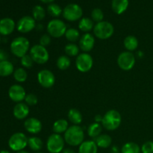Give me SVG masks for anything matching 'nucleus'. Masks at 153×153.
<instances>
[{
	"instance_id": "obj_1",
	"label": "nucleus",
	"mask_w": 153,
	"mask_h": 153,
	"mask_svg": "<svg viewBox=\"0 0 153 153\" xmlns=\"http://www.w3.org/2000/svg\"><path fill=\"white\" fill-rule=\"evenodd\" d=\"M64 140L72 146H80L84 142L85 133L83 128L79 125H73L67 128L64 133Z\"/></svg>"
},
{
	"instance_id": "obj_2",
	"label": "nucleus",
	"mask_w": 153,
	"mask_h": 153,
	"mask_svg": "<svg viewBox=\"0 0 153 153\" xmlns=\"http://www.w3.org/2000/svg\"><path fill=\"white\" fill-rule=\"evenodd\" d=\"M122 122V117L117 110H110L102 117V125L108 131H114L119 128Z\"/></svg>"
},
{
	"instance_id": "obj_3",
	"label": "nucleus",
	"mask_w": 153,
	"mask_h": 153,
	"mask_svg": "<svg viewBox=\"0 0 153 153\" xmlns=\"http://www.w3.org/2000/svg\"><path fill=\"white\" fill-rule=\"evenodd\" d=\"M30 43L25 37H17L10 43V51L16 57L22 58L27 55L29 50Z\"/></svg>"
},
{
	"instance_id": "obj_4",
	"label": "nucleus",
	"mask_w": 153,
	"mask_h": 153,
	"mask_svg": "<svg viewBox=\"0 0 153 153\" xmlns=\"http://www.w3.org/2000/svg\"><path fill=\"white\" fill-rule=\"evenodd\" d=\"M94 34L97 38L107 40L110 38L114 32V25L107 21H102L94 25Z\"/></svg>"
},
{
	"instance_id": "obj_5",
	"label": "nucleus",
	"mask_w": 153,
	"mask_h": 153,
	"mask_svg": "<svg viewBox=\"0 0 153 153\" xmlns=\"http://www.w3.org/2000/svg\"><path fill=\"white\" fill-rule=\"evenodd\" d=\"M67 25L64 21L59 19H53L47 24L48 34L52 37L59 38L63 37L67 31Z\"/></svg>"
},
{
	"instance_id": "obj_6",
	"label": "nucleus",
	"mask_w": 153,
	"mask_h": 153,
	"mask_svg": "<svg viewBox=\"0 0 153 153\" xmlns=\"http://www.w3.org/2000/svg\"><path fill=\"white\" fill-rule=\"evenodd\" d=\"M29 55L37 64H44L49 61V54L46 47L40 44L33 46L30 49Z\"/></svg>"
},
{
	"instance_id": "obj_7",
	"label": "nucleus",
	"mask_w": 153,
	"mask_h": 153,
	"mask_svg": "<svg viewBox=\"0 0 153 153\" xmlns=\"http://www.w3.org/2000/svg\"><path fill=\"white\" fill-rule=\"evenodd\" d=\"M63 16L64 19L70 22H75L79 20L82 18L83 15V10L79 4H69L63 9Z\"/></svg>"
},
{
	"instance_id": "obj_8",
	"label": "nucleus",
	"mask_w": 153,
	"mask_h": 153,
	"mask_svg": "<svg viewBox=\"0 0 153 153\" xmlns=\"http://www.w3.org/2000/svg\"><path fill=\"white\" fill-rule=\"evenodd\" d=\"M65 140L59 134H51L46 141V148L50 153H60L64 149Z\"/></svg>"
},
{
	"instance_id": "obj_9",
	"label": "nucleus",
	"mask_w": 153,
	"mask_h": 153,
	"mask_svg": "<svg viewBox=\"0 0 153 153\" xmlns=\"http://www.w3.org/2000/svg\"><path fill=\"white\" fill-rule=\"evenodd\" d=\"M28 138L22 132H16L12 134L8 140V146L13 151L19 152L28 146Z\"/></svg>"
},
{
	"instance_id": "obj_10",
	"label": "nucleus",
	"mask_w": 153,
	"mask_h": 153,
	"mask_svg": "<svg viewBox=\"0 0 153 153\" xmlns=\"http://www.w3.org/2000/svg\"><path fill=\"white\" fill-rule=\"evenodd\" d=\"M117 62L121 70L124 71H129L134 67L136 58L134 54L131 53V52L126 51V52H121L118 55Z\"/></svg>"
},
{
	"instance_id": "obj_11",
	"label": "nucleus",
	"mask_w": 153,
	"mask_h": 153,
	"mask_svg": "<svg viewBox=\"0 0 153 153\" xmlns=\"http://www.w3.org/2000/svg\"><path fill=\"white\" fill-rule=\"evenodd\" d=\"M94 59L90 54L82 52L79 54L76 59V66L77 70L81 73H88L92 69Z\"/></svg>"
},
{
	"instance_id": "obj_12",
	"label": "nucleus",
	"mask_w": 153,
	"mask_h": 153,
	"mask_svg": "<svg viewBox=\"0 0 153 153\" xmlns=\"http://www.w3.org/2000/svg\"><path fill=\"white\" fill-rule=\"evenodd\" d=\"M37 81L43 88H50L55 85V75L49 70H42L37 73Z\"/></svg>"
},
{
	"instance_id": "obj_13",
	"label": "nucleus",
	"mask_w": 153,
	"mask_h": 153,
	"mask_svg": "<svg viewBox=\"0 0 153 153\" xmlns=\"http://www.w3.org/2000/svg\"><path fill=\"white\" fill-rule=\"evenodd\" d=\"M36 27L35 19L30 16H22L16 24V28L18 31L22 34L28 33L34 29Z\"/></svg>"
},
{
	"instance_id": "obj_14",
	"label": "nucleus",
	"mask_w": 153,
	"mask_h": 153,
	"mask_svg": "<svg viewBox=\"0 0 153 153\" xmlns=\"http://www.w3.org/2000/svg\"><path fill=\"white\" fill-rule=\"evenodd\" d=\"M8 96L12 101L19 103L25 100L26 93L22 86L19 85H13L9 88Z\"/></svg>"
},
{
	"instance_id": "obj_15",
	"label": "nucleus",
	"mask_w": 153,
	"mask_h": 153,
	"mask_svg": "<svg viewBox=\"0 0 153 153\" xmlns=\"http://www.w3.org/2000/svg\"><path fill=\"white\" fill-rule=\"evenodd\" d=\"M95 45V37L90 33H85L80 37L79 48L84 52H89L94 49Z\"/></svg>"
},
{
	"instance_id": "obj_16",
	"label": "nucleus",
	"mask_w": 153,
	"mask_h": 153,
	"mask_svg": "<svg viewBox=\"0 0 153 153\" xmlns=\"http://www.w3.org/2000/svg\"><path fill=\"white\" fill-rule=\"evenodd\" d=\"M24 127L28 133L32 134H38L42 130V123L34 117L28 118L24 122Z\"/></svg>"
},
{
	"instance_id": "obj_17",
	"label": "nucleus",
	"mask_w": 153,
	"mask_h": 153,
	"mask_svg": "<svg viewBox=\"0 0 153 153\" xmlns=\"http://www.w3.org/2000/svg\"><path fill=\"white\" fill-rule=\"evenodd\" d=\"M16 24L15 22L9 17L3 18L0 19V34L1 35H9L15 29Z\"/></svg>"
},
{
	"instance_id": "obj_18",
	"label": "nucleus",
	"mask_w": 153,
	"mask_h": 153,
	"mask_svg": "<svg viewBox=\"0 0 153 153\" xmlns=\"http://www.w3.org/2000/svg\"><path fill=\"white\" fill-rule=\"evenodd\" d=\"M29 107L26 103L19 102L14 106L13 110V116L17 120H22L25 119L29 114Z\"/></svg>"
},
{
	"instance_id": "obj_19",
	"label": "nucleus",
	"mask_w": 153,
	"mask_h": 153,
	"mask_svg": "<svg viewBox=\"0 0 153 153\" xmlns=\"http://www.w3.org/2000/svg\"><path fill=\"white\" fill-rule=\"evenodd\" d=\"M128 4V0H112V10L117 14H122L127 10Z\"/></svg>"
},
{
	"instance_id": "obj_20",
	"label": "nucleus",
	"mask_w": 153,
	"mask_h": 153,
	"mask_svg": "<svg viewBox=\"0 0 153 153\" xmlns=\"http://www.w3.org/2000/svg\"><path fill=\"white\" fill-rule=\"evenodd\" d=\"M98 146L94 140H86L79 146V153H97Z\"/></svg>"
},
{
	"instance_id": "obj_21",
	"label": "nucleus",
	"mask_w": 153,
	"mask_h": 153,
	"mask_svg": "<svg viewBox=\"0 0 153 153\" xmlns=\"http://www.w3.org/2000/svg\"><path fill=\"white\" fill-rule=\"evenodd\" d=\"M14 72V67L13 64L9 61H4L0 62V76L6 77Z\"/></svg>"
},
{
	"instance_id": "obj_22",
	"label": "nucleus",
	"mask_w": 153,
	"mask_h": 153,
	"mask_svg": "<svg viewBox=\"0 0 153 153\" xmlns=\"http://www.w3.org/2000/svg\"><path fill=\"white\" fill-rule=\"evenodd\" d=\"M94 141L98 147L105 149V148H108L111 145L112 139L110 135L104 134L98 136L97 138H95Z\"/></svg>"
},
{
	"instance_id": "obj_23",
	"label": "nucleus",
	"mask_w": 153,
	"mask_h": 153,
	"mask_svg": "<svg viewBox=\"0 0 153 153\" xmlns=\"http://www.w3.org/2000/svg\"><path fill=\"white\" fill-rule=\"evenodd\" d=\"M123 45L128 52H131L132 51L137 49V46H138V40L134 36L128 35L124 39Z\"/></svg>"
},
{
	"instance_id": "obj_24",
	"label": "nucleus",
	"mask_w": 153,
	"mask_h": 153,
	"mask_svg": "<svg viewBox=\"0 0 153 153\" xmlns=\"http://www.w3.org/2000/svg\"><path fill=\"white\" fill-rule=\"evenodd\" d=\"M69 128L68 122L65 119H59L55 121L52 126V129L54 132L56 134H61V133H65L67 128Z\"/></svg>"
},
{
	"instance_id": "obj_25",
	"label": "nucleus",
	"mask_w": 153,
	"mask_h": 153,
	"mask_svg": "<svg viewBox=\"0 0 153 153\" xmlns=\"http://www.w3.org/2000/svg\"><path fill=\"white\" fill-rule=\"evenodd\" d=\"M94 21L88 17H83L80 19L79 22V28L82 31L88 33L91 30L94 29Z\"/></svg>"
},
{
	"instance_id": "obj_26",
	"label": "nucleus",
	"mask_w": 153,
	"mask_h": 153,
	"mask_svg": "<svg viewBox=\"0 0 153 153\" xmlns=\"http://www.w3.org/2000/svg\"><path fill=\"white\" fill-rule=\"evenodd\" d=\"M68 119L74 125H79L82 122V114L79 110L72 108L68 112Z\"/></svg>"
},
{
	"instance_id": "obj_27",
	"label": "nucleus",
	"mask_w": 153,
	"mask_h": 153,
	"mask_svg": "<svg viewBox=\"0 0 153 153\" xmlns=\"http://www.w3.org/2000/svg\"><path fill=\"white\" fill-rule=\"evenodd\" d=\"M102 128V126L98 123H93L88 126V134L92 138H97L98 136L101 134Z\"/></svg>"
},
{
	"instance_id": "obj_28",
	"label": "nucleus",
	"mask_w": 153,
	"mask_h": 153,
	"mask_svg": "<svg viewBox=\"0 0 153 153\" xmlns=\"http://www.w3.org/2000/svg\"><path fill=\"white\" fill-rule=\"evenodd\" d=\"M28 146L31 150L39 152L43 147V141L38 137H29L28 140Z\"/></svg>"
},
{
	"instance_id": "obj_29",
	"label": "nucleus",
	"mask_w": 153,
	"mask_h": 153,
	"mask_svg": "<svg viewBox=\"0 0 153 153\" xmlns=\"http://www.w3.org/2000/svg\"><path fill=\"white\" fill-rule=\"evenodd\" d=\"M141 149L137 143L134 142H128L123 146L121 153H140Z\"/></svg>"
},
{
	"instance_id": "obj_30",
	"label": "nucleus",
	"mask_w": 153,
	"mask_h": 153,
	"mask_svg": "<svg viewBox=\"0 0 153 153\" xmlns=\"http://www.w3.org/2000/svg\"><path fill=\"white\" fill-rule=\"evenodd\" d=\"M56 65L59 70H66L71 65V61L67 55H61L57 59Z\"/></svg>"
},
{
	"instance_id": "obj_31",
	"label": "nucleus",
	"mask_w": 153,
	"mask_h": 153,
	"mask_svg": "<svg viewBox=\"0 0 153 153\" xmlns=\"http://www.w3.org/2000/svg\"><path fill=\"white\" fill-rule=\"evenodd\" d=\"M46 16V10L41 5H35L32 9V17L35 21H41Z\"/></svg>"
},
{
	"instance_id": "obj_32",
	"label": "nucleus",
	"mask_w": 153,
	"mask_h": 153,
	"mask_svg": "<svg viewBox=\"0 0 153 153\" xmlns=\"http://www.w3.org/2000/svg\"><path fill=\"white\" fill-rule=\"evenodd\" d=\"M65 37L68 41H70V43H75V42L77 41L78 40L80 37V34H79V31H78L76 28H70L67 30L65 33Z\"/></svg>"
},
{
	"instance_id": "obj_33",
	"label": "nucleus",
	"mask_w": 153,
	"mask_h": 153,
	"mask_svg": "<svg viewBox=\"0 0 153 153\" xmlns=\"http://www.w3.org/2000/svg\"><path fill=\"white\" fill-rule=\"evenodd\" d=\"M47 12L52 17L57 18L59 17L62 14L63 10L58 4H55V3H52L48 5Z\"/></svg>"
},
{
	"instance_id": "obj_34",
	"label": "nucleus",
	"mask_w": 153,
	"mask_h": 153,
	"mask_svg": "<svg viewBox=\"0 0 153 153\" xmlns=\"http://www.w3.org/2000/svg\"><path fill=\"white\" fill-rule=\"evenodd\" d=\"M79 46L74 43H70L67 44L64 48V51L67 55L70 57L78 56L79 55Z\"/></svg>"
},
{
	"instance_id": "obj_35",
	"label": "nucleus",
	"mask_w": 153,
	"mask_h": 153,
	"mask_svg": "<svg viewBox=\"0 0 153 153\" xmlns=\"http://www.w3.org/2000/svg\"><path fill=\"white\" fill-rule=\"evenodd\" d=\"M13 78L17 82H24L28 78V73L23 68H18L13 72Z\"/></svg>"
},
{
	"instance_id": "obj_36",
	"label": "nucleus",
	"mask_w": 153,
	"mask_h": 153,
	"mask_svg": "<svg viewBox=\"0 0 153 153\" xmlns=\"http://www.w3.org/2000/svg\"><path fill=\"white\" fill-rule=\"evenodd\" d=\"M104 13L100 8H94L91 12V19L97 23L103 21Z\"/></svg>"
},
{
	"instance_id": "obj_37",
	"label": "nucleus",
	"mask_w": 153,
	"mask_h": 153,
	"mask_svg": "<svg viewBox=\"0 0 153 153\" xmlns=\"http://www.w3.org/2000/svg\"><path fill=\"white\" fill-rule=\"evenodd\" d=\"M20 63H21V64H22V67H25V68L29 69V68H31V67H33L34 61V60L32 59V58L31 57V55L27 54V55H24L23 57H22V58H21Z\"/></svg>"
},
{
	"instance_id": "obj_38",
	"label": "nucleus",
	"mask_w": 153,
	"mask_h": 153,
	"mask_svg": "<svg viewBox=\"0 0 153 153\" xmlns=\"http://www.w3.org/2000/svg\"><path fill=\"white\" fill-rule=\"evenodd\" d=\"M25 102L28 106H33L37 105L38 102L37 97L34 94H26L25 98Z\"/></svg>"
},
{
	"instance_id": "obj_39",
	"label": "nucleus",
	"mask_w": 153,
	"mask_h": 153,
	"mask_svg": "<svg viewBox=\"0 0 153 153\" xmlns=\"http://www.w3.org/2000/svg\"><path fill=\"white\" fill-rule=\"evenodd\" d=\"M51 41H52L51 36L49 34H44L40 37V40H39V43H40L39 44L44 46V47H46V46L50 44Z\"/></svg>"
},
{
	"instance_id": "obj_40",
	"label": "nucleus",
	"mask_w": 153,
	"mask_h": 153,
	"mask_svg": "<svg viewBox=\"0 0 153 153\" xmlns=\"http://www.w3.org/2000/svg\"><path fill=\"white\" fill-rule=\"evenodd\" d=\"M142 153H153V141H146L142 145Z\"/></svg>"
},
{
	"instance_id": "obj_41",
	"label": "nucleus",
	"mask_w": 153,
	"mask_h": 153,
	"mask_svg": "<svg viewBox=\"0 0 153 153\" xmlns=\"http://www.w3.org/2000/svg\"><path fill=\"white\" fill-rule=\"evenodd\" d=\"M7 58H8V55H7V52L3 49H0V62L7 61Z\"/></svg>"
},
{
	"instance_id": "obj_42",
	"label": "nucleus",
	"mask_w": 153,
	"mask_h": 153,
	"mask_svg": "<svg viewBox=\"0 0 153 153\" xmlns=\"http://www.w3.org/2000/svg\"><path fill=\"white\" fill-rule=\"evenodd\" d=\"M102 117H102L101 115H97V116H95V117H94V120H95V123H100V122L102 123Z\"/></svg>"
},
{
	"instance_id": "obj_43",
	"label": "nucleus",
	"mask_w": 153,
	"mask_h": 153,
	"mask_svg": "<svg viewBox=\"0 0 153 153\" xmlns=\"http://www.w3.org/2000/svg\"><path fill=\"white\" fill-rule=\"evenodd\" d=\"M111 153H120L119 148L117 146H113L111 149Z\"/></svg>"
},
{
	"instance_id": "obj_44",
	"label": "nucleus",
	"mask_w": 153,
	"mask_h": 153,
	"mask_svg": "<svg viewBox=\"0 0 153 153\" xmlns=\"http://www.w3.org/2000/svg\"><path fill=\"white\" fill-rule=\"evenodd\" d=\"M62 153H76V152L73 149H70V148H67V149H64L62 151Z\"/></svg>"
},
{
	"instance_id": "obj_45",
	"label": "nucleus",
	"mask_w": 153,
	"mask_h": 153,
	"mask_svg": "<svg viewBox=\"0 0 153 153\" xmlns=\"http://www.w3.org/2000/svg\"><path fill=\"white\" fill-rule=\"evenodd\" d=\"M40 1L41 2L45 3V4H52V3H53V1L55 0H40Z\"/></svg>"
},
{
	"instance_id": "obj_46",
	"label": "nucleus",
	"mask_w": 153,
	"mask_h": 153,
	"mask_svg": "<svg viewBox=\"0 0 153 153\" xmlns=\"http://www.w3.org/2000/svg\"><path fill=\"white\" fill-rule=\"evenodd\" d=\"M137 56L139 58H142V57L143 56V52H141V51H138V52H137Z\"/></svg>"
},
{
	"instance_id": "obj_47",
	"label": "nucleus",
	"mask_w": 153,
	"mask_h": 153,
	"mask_svg": "<svg viewBox=\"0 0 153 153\" xmlns=\"http://www.w3.org/2000/svg\"><path fill=\"white\" fill-rule=\"evenodd\" d=\"M16 153H29V152H28L27 151H25V150H22V151H19V152H17Z\"/></svg>"
},
{
	"instance_id": "obj_48",
	"label": "nucleus",
	"mask_w": 153,
	"mask_h": 153,
	"mask_svg": "<svg viewBox=\"0 0 153 153\" xmlns=\"http://www.w3.org/2000/svg\"><path fill=\"white\" fill-rule=\"evenodd\" d=\"M0 153H10V152H8L7 150H1Z\"/></svg>"
},
{
	"instance_id": "obj_49",
	"label": "nucleus",
	"mask_w": 153,
	"mask_h": 153,
	"mask_svg": "<svg viewBox=\"0 0 153 153\" xmlns=\"http://www.w3.org/2000/svg\"><path fill=\"white\" fill-rule=\"evenodd\" d=\"M35 153H43V152H40V151H39V152H36Z\"/></svg>"
},
{
	"instance_id": "obj_50",
	"label": "nucleus",
	"mask_w": 153,
	"mask_h": 153,
	"mask_svg": "<svg viewBox=\"0 0 153 153\" xmlns=\"http://www.w3.org/2000/svg\"><path fill=\"white\" fill-rule=\"evenodd\" d=\"M0 41H1V37H0Z\"/></svg>"
}]
</instances>
